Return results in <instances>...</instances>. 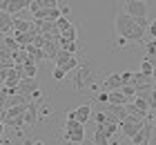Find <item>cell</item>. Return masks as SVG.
<instances>
[{"instance_id": "obj_1", "label": "cell", "mask_w": 156, "mask_h": 145, "mask_svg": "<svg viewBox=\"0 0 156 145\" xmlns=\"http://www.w3.org/2000/svg\"><path fill=\"white\" fill-rule=\"evenodd\" d=\"M114 29L118 34V38H123L125 42H143L145 38V31L138 29L134 18H129L127 13H116V20H114Z\"/></svg>"}, {"instance_id": "obj_2", "label": "cell", "mask_w": 156, "mask_h": 145, "mask_svg": "<svg viewBox=\"0 0 156 145\" xmlns=\"http://www.w3.org/2000/svg\"><path fill=\"white\" fill-rule=\"evenodd\" d=\"M94 69H91V65L85 60V63H78V67L74 69V76H72V87L76 92H85L89 89L91 85H94Z\"/></svg>"}, {"instance_id": "obj_3", "label": "cell", "mask_w": 156, "mask_h": 145, "mask_svg": "<svg viewBox=\"0 0 156 145\" xmlns=\"http://www.w3.org/2000/svg\"><path fill=\"white\" fill-rule=\"evenodd\" d=\"M54 63H56V67H58V69H62V71L69 76V71H74V69L78 67V63H80V60H78L76 56L65 54V52H60V49H58V54H56Z\"/></svg>"}, {"instance_id": "obj_4", "label": "cell", "mask_w": 156, "mask_h": 145, "mask_svg": "<svg viewBox=\"0 0 156 145\" xmlns=\"http://www.w3.org/2000/svg\"><path fill=\"white\" fill-rule=\"evenodd\" d=\"M125 7V11L129 18H147V2H143V0H127V2L123 5Z\"/></svg>"}, {"instance_id": "obj_5", "label": "cell", "mask_w": 156, "mask_h": 145, "mask_svg": "<svg viewBox=\"0 0 156 145\" xmlns=\"http://www.w3.org/2000/svg\"><path fill=\"white\" fill-rule=\"evenodd\" d=\"M145 127V121H138V118H132V116H125V121L118 125V129L123 132L127 139H132L136 132H140V129Z\"/></svg>"}, {"instance_id": "obj_6", "label": "cell", "mask_w": 156, "mask_h": 145, "mask_svg": "<svg viewBox=\"0 0 156 145\" xmlns=\"http://www.w3.org/2000/svg\"><path fill=\"white\" fill-rule=\"evenodd\" d=\"M27 7H29V0H0V11H5L11 18H13V13L23 11Z\"/></svg>"}, {"instance_id": "obj_7", "label": "cell", "mask_w": 156, "mask_h": 145, "mask_svg": "<svg viewBox=\"0 0 156 145\" xmlns=\"http://www.w3.org/2000/svg\"><path fill=\"white\" fill-rule=\"evenodd\" d=\"M36 89H38V78H23L16 87V94H20L25 98H31V94Z\"/></svg>"}, {"instance_id": "obj_8", "label": "cell", "mask_w": 156, "mask_h": 145, "mask_svg": "<svg viewBox=\"0 0 156 145\" xmlns=\"http://www.w3.org/2000/svg\"><path fill=\"white\" fill-rule=\"evenodd\" d=\"M152 136H154V125H145L140 132L132 136V145H152Z\"/></svg>"}, {"instance_id": "obj_9", "label": "cell", "mask_w": 156, "mask_h": 145, "mask_svg": "<svg viewBox=\"0 0 156 145\" xmlns=\"http://www.w3.org/2000/svg\"><path fill=\"white\" fill-rule=\"evenodd\" d=\"M62 141H65V143H83L85 141V129H83V125H78L76 129L65 132V134H62Z\"/></svg>"}, {"instance_id": "obj_10", "label": "cell", "mask_w": 156, "mask_h": 145, "mask_svg": "<svg viewBox=\"0 0 156 145\" xmlns=\"http://www.w3.org/2000/svg\"><path fill=\"white\" fill-rule=\"evenodd\" d=\"M91 114H94V112H91V107H89V105H80L78 110H74V121H76V123H80V125H85V123L91 118Z\"/></svg>"}, {"instance_id": "obj_11", "label": "cell", "mask_w": 156, "mask_h": 145, "mask_svg": "<svg viewBox=\"0 0 156 145\" xmlns=\"http://www.w3.org/2000/svg\"><path fill=\"white\" fill-rule=\"evenodd\" d=\"M40 49H42V54H45V60H54L56 54H58V42L56 40H45Z\"/></svg>"}, {"instance_id": "obj_12", "label": "cell", "mask_w": 156, "mask_h": 145, "mask_svg": "<svg viewBox=\"0 0 156 145\" xmlns=\"http://www.w3.org/2000/svg\"><path fill=\"white\" fill-rule=\"evenodd\" d=\"M127 103H129V98H125L123 94H120V89H116V92H107V105H118V107H125Z\"/></svg>"}, {"instance_id": "obj_13", "label": "cell", "mask_w": 156, "mask_h": 145, "mask_svg": "<svg viewBox=\"0 0 156 145\" xmlns=\"http://www.w3.org/2000/svg\"><path fill=\"white\" fill-rule=\"evenodd\" d=\"M103 89L105 92H116V89H120V74H109L103 81Z\"/></svg>"}, {"instance_id": "obj_14", "label": "cell", "mask_w": 156, "mask_h": 145, "mask_svg": "<svg viewBox=\"0 0 156 145\" xmlns=\"http://www.w3.org/2000/svg\"><path fill=\"white\" fill-rule=\"evenodd\" d=\"M29 27H31V23H29V20H25V18H13V23H11L13 34H27V31H29Z\"/></svg>"}, {"instance_id": "obj_15", "label": "cell", "mask_w": 156, "mask_h": 145, "mask_svg": "<svg viewBox=\"0 0 156 145\" xmlns=\"http://www.w3.org/2000/svg\"><path fill=\"white\" fill-rule=\"evenodd\" d=\"M23 71H25V78H36L38 76V65L29 60V56H27V60L23 63Z\"/></svg>"}, {"instance_id": "obj_16", "label": "cell", "mask_w": 156, "mask_h": 145, "mask_svg": "<svg viewBox=\"0 0 156 145\" xmlns=\"http://www.w3.org/2000/svg\"><path fill=\"white\" fill-rule=\"evenodd\" d=\"M13 40H16L18 47H29L31 42H34V36L29 31H27V34H16V36H13Z\"/></svg>"}, {"instance_id": "obj_17", "label": "cell", "mask_w": 156, "mask_h": 145, "mask_svg": "<svg viewBox=\"0 0 156 145\" xmlns=\"http://www.w3.org/2000/svg\"><path fill=\"white\" fill-rule=\"evenodd\" d=\"M76 25H72V23H69L65 29H62V31H60V38H65V40H69V42H76Z\"/></svg>"}, {"instance_id": "obj_18", "label": "cell", "mask_w": 156, "mask_h": 145, "mask_svg": "<svg viewBox=\"0 0 156 145\" xmlns=\"http://www.w3.org/2000/svg\"><path fill=\"white\" fill-rule=\"evenodd\" d=\"M11 23H13V18H11V16H7L5 11H0V34L11 31Z\"/></svg>"}, {"instance_id": "obj_19", "label": "cell", "mask_w": 156, "mask_h": 145, "mask_svg": "<svg viewBox=\"0 0 156 145\" xmlns=\"http://www.w3.org/2000/svg\"><path fill=\"white\" fill-rule=\"evenodd\" d=\"M94 145H109V139L105 136L103 132V125H96V132H94Z\"/></svg>"}, {"instance_id": "obj_20", "label": "cell", "mask_w": 156, "mask_h": 145, "mask_svg": "<svg viewBox=\"0 0 156 145\" xmlns=\"http://www.w3.org/2000/svg\"><path fill=\"white\" fill-rule=\"evenodd\" d=\"M129 103L136 107L140 114H147V112H150V105H147V100H145V98H140V96H134V100H129Z\"/></svg>"}, {"instance_id": "obj_21", "label": "cell", "mask_w": 156, "mask_h": 145, "mask_svg": "<svg viewBox=\"0 0 156 145\" xmlns=\"http://www.w3.org/2000/svg\"><path fill=\"white\" fill-rule=\"evenodd\" d=\"M11 60H13V65H23V63L27 60L25 47H20V49H16V52H11Z\"/></svg>"}, {"instance_id": "obj_22", "label": "cell", "mask_w": 156, "mask_h": 145, "mask_svg": "<svg viewBox=\"0 0 156 145\" xmlns=\"http://www.w3.org/2000/svg\"><path fill=\"white\" fill-rule=\"evenodd\" d=\"M140 74L143 76H154V63H150V60H140Z\"/></svg>"}, {"instance_id": "obj_23", "label": "cell", "mask_w": 156, "mask_h": 145, "mask_svg": "<svg viewBox=\"0 0 156 145\" xmlns=\"http://www.w3.org/2000/svg\"><path fill=\"white\" fill-rule=\"evenodd\" d=\"M2 45H5L7 49H9V52H16V49H20V47L16 45V40L11 38V36H7V38H2Z\"/></svg>"}, {"instance_id": "obj_24", "label": "cell", "mask_w": 156, "mask_h": 145, "mask_svg": "<svg viewBox=\"0 0 156 145\" xmlns=\"http://www.w3.org/2000/svg\"><path fill=\"white\" fill-rule=\"evenodd\" d=\"M154 52H156V40H150V42H147V58H145V60L154 63Z\"/></svg>"}, {"instance_id": "obj_25", "label": "cell", "mask_w": 156, "mask_h": 145, "mask_svg": "<svg viewBox=\"0 0 156 145\" xmlns=\"http://www.w3.org/2000/svg\"><path fill=\"white\" fill-rule=\"evenodd\" d=\"M129 83H132V71H123V74H120V87L129 85Z\"/></svg>"}, {"instance_id": "obj_26", "label": "cell", "mask_w": 156, "mask_h": 145, "mask_svg": "<svg viewBox=\"0 0 156 145\" xmlns=\"http://www.w3.org/2000/svg\"><path fill=\"white\" fill-rule=\"evenodd\" d=\"M65 78H67V74H65V71H62V69H58V67H54V81H65Z\"/></svg>"}, {"instance_id": "obj_27", "label": "cell", "mask_w": 156, "mask_h": 145, "mask_svg": "<svg viewBox=\"0 0 156 145\" xmlns=\"http://www.w3.org/2000/svg\"><path fill=\"white\" fill-rule=\"evenodd\" d=\"M13 67V60L11 58H7V60H0V69H11Z\"/></svg>"}, {"instance_id": "obj_28", "label": "cell", "mask_w": 156, "mask_h": 145, "mask_svg": "<svg viewBox=\"0 0 156 145\" xmlns=\"http://www.w3.org/2000/svg\"><path fill=\"white\" fill-rule=\"evenodd\" d=\"M94 118H96V125H103V123H105V112H103V110H101V112H96Z\"/></svg>"}, {"instance_id": "obj_29", "label": "cell", "mask_w": 156, "mask_h": 145, "mask_svg": "<svg viewBox=\"0 0 156 145\" xmlns=\"http://www.w3.org/2000/svg\"><path fill=\"white\" fill-rule=\"evenodd\" d=\"M96 100H98V103H107V92H103V94H98V96H96Z\"/></svg>"}, {"instance_id": "obj_30", "label": "cell", "mask_w": 156, "mask_h": 145, "mask_svg": "<svg viewBox=\"0 0 156 145\" xmlns=\"http://www.w3.org/2000/svg\"><path fill=\"white\" fill-rule=\"evenodd\" d=\"M2 134H5V123H0V139H2Z\"/></svg>"}, {"instance_id": "obj_31", "label": "cell", "mask_w": 156, "mask_h": 145, "mask_svg": "<svg viewBox=\"0 0 156 145\" xmlns=\"http://www.w3.org/2000/svg\"><path fill=\"white\" fill-rule=\"evenodd\" d=\"M5 121V110H0V123Z\"/></svg>"}, {"instance_id": "obj_32", "label": "cell", "mask_w": 156, "mask_h": 145, "mask_svg": "<svg viewBox=\"0 0 156 145\" xmlns=\"http://www.w3.org/2000/svg\"><path fill=\"white\" fill-rule=\"evenodd\" d=\"M7 143H9V141H5V139H0V145H7Z\"/></svg>"}, {"instance_id": "obj_33", "label": "cell", "mask_w": 156, "mask_h": 145, "mask_svg": "<svg viewBox=\"0 0 156 145\" xmlns=\"http://www.w3.org/2000/svg\"><path fill=\"white\" fill-rule=\"evenodd\" d=\"M34 145H45V143H42V141H34Z\"/></svg>"}, {"instance_id": "obj_34", "label": "cell", "mask_w": 156, "mask_h": 145, "mask_svg": "<svg viewBox=\"0 0 156 145\" xmlns=\"http://www.w3.org/2000/svg\"><path fill=\"white\" fill-rule=\"evenodd\" d=\"M0 83H2V78H0Z\"/></svg>"}, {"instance_id": "obj_35", "label": "cell", "mask_w": 156, "mask_h": 145, "mask_svg": "<svg viewBox=\"0 0 156 145\" xmlns=\"http://www.w3.org/2000/svg\"><path fill=\"white\" fill-rule=\"evenodd\" d=\"M109 145H112V143H109Z\"/></svg>"}]
</instances>
